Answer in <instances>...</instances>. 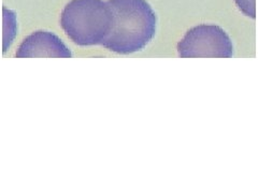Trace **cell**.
<instances>
[{
    "mask_svg": "<svg viewBox=\"0 0 258 193\" xmlns=\"http://www.w3.org/2000/svg\"><path fill=\"white\" fill-rule=\"evenodd\" d=\"M5 14V29H4V52L7 51V48L11 45L13 42V39L16 34V18L15 14L7 10L6 8L4 9Z\"/></svg>",
    "mask_w": 258,
    "mask_h": 193,
    "instance_id": "5b68a950",
    "label": "cell"
},
{
    "mask_svg": "<svg viewBox=\"0 0 258 193\" xmlns=\"http://www.w3.org/2000/svg\"><path fill=\"white\" fill-rule=\"evenodd\" d=\"M112 25V11L104 0H71L60 14V26L80 46L101 45Z\"/></svg>",
    "mask_w": 258,
    "mask_h": 193,
    "instance_id": "7a4b0ae2",
    "label": "cell"
},
{
    "mask_svg": "<svg viewBox=\"0 0 258 193\" xmlns=\"http://www.w3.org/2000/svg\"><path fill=\"white\" fill-rule=\"evenodd\" d=\"M177 53L182 58H230L233 44L222 27L203 24L185 34L177 44Z\"/></svg>",
    "mask_w": 258,
    "mask_h": 193,
    "instance_id": "3957f363",
    "label": "cell"
},
{
    "mask_svg": "<svg viewBox=\"0 0 258 193\" xmlns=\"http://www.w3.org/2000/svg\"><path fill=\"white\" fill-rule=\"evenodd\" d=\"M15 55L18 58H70L72 56L68 46L60 38L45 30L35 31L24 39Z\"/></svg>",
    "mask_w": 258,
    "mask_h": 193,
    "instance_id": "277c9868",
    "label": "cell"
},
{
    "mask_svg": "<svg viewBox=\"0 0 258 193\" xmlns=\"http://www.w3.org/2000/svg\"><path fill=\"white\" fill-rule=\"evenodd\" d=\"M236 4L245 15L255 19V0H236Z\"/></svg>",
    "mask_w": 258,
    "mask_h": 193,
    "instance_id": "8992f818",
    "label": "cell"
},
{
    "mask_svg": "<svg viewBox=\"0 0 258 193\" xmlns=\"http://www.w3.org/2000/svg\"><path fill=\"white\" fill-rule=\"evenodd\" d=\"M112 25L101 45L117 54L142 51L155 37L157 16L147 0H107Z\"/></svg>",
    "mask_w": 258,
    "mask_h": 193,
    "instance_id": "6da1fadb",
    "label": "cell"
}]
</instances>
